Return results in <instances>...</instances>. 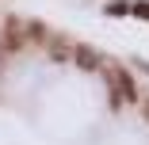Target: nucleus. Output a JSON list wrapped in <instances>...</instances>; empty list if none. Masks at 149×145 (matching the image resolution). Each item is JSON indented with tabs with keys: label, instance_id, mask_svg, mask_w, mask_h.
Returning <instances> with one entry per match:
<instances>
[{
	"label": "nucleus",
	"instance_id": "nucleus-2",
	"mask_svg": "<svg viewBox=\"0 0 149 145\" xmlns=\"http://www.w3.org/2000/svg\"><path fill=\"white\" fill-rule=\"evenodd\" d=\"M77 65H80V69H96V53L88 50V46H80V50H77Z\"/></svg>",
	"mask_w": 149,
	"mask_h": 145
},
{
	"label": "nucleus",
	"instance_id": "nucleus-1",
	"mask_svg": "<svg viewBox=\"0 0 149 145\" xmlns=\"http://www.w3.org/2000/svg\"><path fill=\"white\" fill-rule=\"evenodd\" d=\"M115 92H118V99H130V96H134V88H130V76L115 73Z\"/></svg>",
	"mask_w": 149,
	"mask_h": 145
}]
</instances>
